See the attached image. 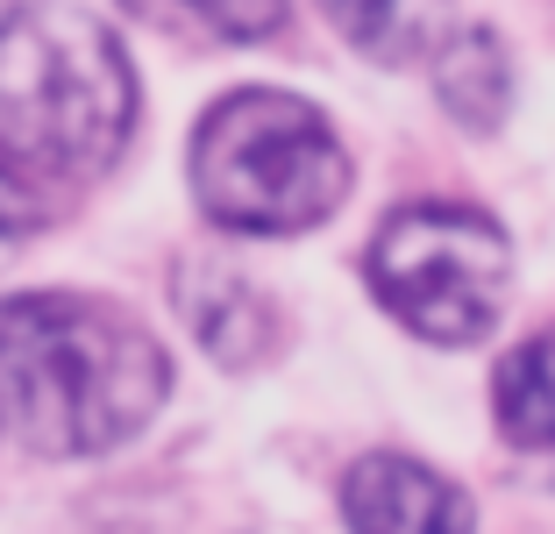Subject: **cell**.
Masks as SVG:
<instances>
[{
  "mask_svg": "<svg viewBox=\"0 0 555 534\" xmlns=\"http://www.w3.org/2000/svg\"><path fill=\"white\" fill-rule=\"evenodd\" d=\"M164 378V349L100 300H0V428L36 456H100L129 442L157 414Z\"/></svg>",
  "mask_w": 555,
  "mask_h": 534,
  "instance_id": "1",
  "label": "cell"
},
{
  "mask_svg": "<svg viewBox=\"0 0 555 534\" xmlns=\"http://www.w3.org/2000/svg\"><path fill=\"white\" fill-rule=\"evenodd\" d=\"M135 122V72L115 29L72 0L0 15V157L22 171L86 178L115 164Z\"/></svg>",
  "mask_w": 555,
  "mask_h": 534,
  "instance_id": "2",
  "label": "cell"
},
{
  "mask_svg": "<svg viewBox=\"0 0 555 534\" xmlns=\"http://www.w3.org/2000/svg\"><path fill=\"white\" fill-rule=\"evenodd\" d=\"M193 193L214 228L299 236L327 221L349 193V157L321 107L271 86L229 93L193 136Z\"/></svg>",
  "mask_w": 555,
  "mask_h": 534,
  "instance_id": "3",
  "label": "cell"
},
{
  "mask_svg": "<svg viewBox=\"0 0 555 534\" xmlns=\"http://www.w3.org/2000/svg\"><path fill=\"white\" fill-rule=\"evenodd\" d=\"M506 278H513V250L499 236V221H485L477 207H399L377 228L371 243V292L421 342H485L499 307H506Z\"/></svg>",
  "mask_w": 555,
  "mask_h": 534,
  "instance_id": "4",
  "label": "cell"
},
{
  "mask_svg": "<svg viewBox=\"0 0 555 534\" xmlns=\"http://www.w3.org/2000/svg\"><path fill=\"white\" fill-rule=\"evenodd\" d=\"M343 513L357 534H477L470 499L421 456H363L343 478Z\"/></svg>",
  "mask_w": 555,
  "mask_h": 534,
  "instance_id": "5",
  "label": "cell"
},
{
  "mask_svg": "<svg viewBox=\"0 0 555 534\" xmlns=\"http://www.w3.org/2000/svg\"><path fill=\"white\" fill-rule=\"evenodd\" d=\"M179 314H185V328L199 335V349L221 356L229 371L271 356V342H278V314H271V300L257 292V278L229 271V264H207V257L179 264Z\"/></svg>",
  "mask_w": 555,
  "mask_h": 534,
  "instance_id": "6",
  "label": "cell"
},
{
  "mask_svg": "<svg viewBox=\"0 0 555 534\" xmlns=\"http://www.w3.org/2000/svg\"><path fill=\"white\" fill-rule=\"evenodd\" d=\"M321 8L377 65H413L449 43V0H321Z\"/></svg>",
  "mask_w": 555,
  "mask_h": 534,
  "instance_id": "7",
  "label": "cell"
},
{
  "mask_svg": "<svg viewBox=\"0 0 555 534\" xmlns=\"http://www.w3.org/2000/svg\"><path fill=\"white\" fill-rule=\"evenodd\" d=\"M491 406H499L506 442H520V449H555V328L548 335H527L520 349L499 364Z\"/></svg>",
  "mask_w": 555,
  "mask_h": 534,
  "instance_id": "8",
  "label": "cell"
},
{
  "mask_svg": "<svg viewBox=\"0 0 555 534\" xmlns=\"http://www.w3.org/2000/svg\"><path fill=\"white\" fill-rule=\"evenodd\" d=\"M435 93L441 107L456 114L463 129H491L499 114H506V93H513V72H506V50L491 29H463L456 43L435 50Z\"/></svg>",
  "mask_w": 555,
  "mask_h": 534,
  "instance_id": "9",
  "label": "cell"
},
{
  "mask_svg": "<svg viewBox=\"0 0 555 534\" xmlns=\"http://www.w3.org/2000/svg\"><path fill=\"white\" fill-rule=\"evenodd\" d=\"M143 22H171V29H199L221 43H257L285 22V0H129Z\"/></svg>",
  "mask_w": 555,
  "mask_h": 534,
  "instance_id": "10",
  "label": "cell"
},
{
  "mask_svg": "<svg viewBox=\"0 0 555 534\" xmlns=\"http://www.w3.org/2000/svg\"><path fill=\"white\" fill-rule=\"evenodd\" d=\"M36 228H43V214H36V193L22 186L15 171H8V164H0V264L15 257V250L29 243Z\"/></svg>",
  "mask_w": 555,
  "mask_h": 534,
  "instance_id": "11",
  "label": "cell"
}]
</instances>
